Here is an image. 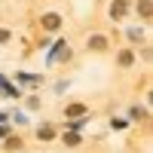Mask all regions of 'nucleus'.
Listing matches in <instances>:
<instances>
[{
	"label": "nucleus",
	"instance_id": "4",
	"mask_svg": "<svg viewBox=\"0 0 153 153\" xmlns=\"http://www.w3.org/2000/svg\"><path fill=\"white\" fill-rule=\"evenodd\" d=\"M43 25H46L49 31H55V28H58L61 22H58V16H46V19H43Z\"/></svg>",
	"mask_w": 153,
	"mask_h": 153
},
{
	"label": "nucleus",
	"instance_id": "3",
	"mask_svg": "<svg viewBox=\"0 0 153 153\" xmlns=\"http://www.w3.org/2000/svg\"><path fill=\"white\" fill-rule=\"evenodd\" d=\"M123 12H126V3H123V0H117V3L110 6V16H113V19H120Z\"/></svg>",
	"mask_w": 153,
	"mask_h": 153
},
{
	"label": "nucleus",
	"instance_id": "6",
	"mask_svg": "<svg viewBox=\"0 0 153 153\" xmlns=\"http://www.w3.org/2000/svg\"><path fill=\"white\" fill-rule=\"evenodd\" d=\"M141 37H144V34L138 31V28H132V31H129V40H141Z\"/></svg>",
	"mask_w": 153,
	"mask_h": 153
},
{
	"label": "nucleus",
	"instance_id": "2",
	"mask_svg": "<svg viewBox=\"0 0 153 153\" xmlns=\"http://www.w3.org/2000/svg\"><path fill=\"white\" fill-rule=\"evenodd\" d=\"M37 138L49 141V138H55V129H52V126H43V129H37Z\"/></svg>",
	"mask_w": 153,
	"mask_h": 153
},
{
	"label": "nucleus",
	"instance_id": "5",
	"mask_svg": "<svg viewBox=\"0 0 153 153\" xmlns=\"http://www.w3.org/2000/svg\"><path fill=\"white\" fill-rule=\"evenodd\" d=\"M89 46H92V49H104V40H101V37H92V40H89Z\"/></svg>",
	"mask_w": 153,
	"mask_h": 153
},
{
	"label": "nucleus",
	"instance_id": "7",
	"mask_svg": "<svg viewBox=\"0 0 153 153\" xmlns=\"http://www.w3.org/2000/svg\"><path fill=\"white\" fill-rule=\"evenodd\" d=\"M9 40V31H3V28H0V43H6Z\"/></svg>",
	"mask_w": 153,
	"mask_h": 153
},
{
	"label": "nucleus",
	"instance_id": "1",
	"mask_svg": "<svg viewBox=\"0 0 153 153\" xmlns=\"http://www.w3.org/2000/svg\"><path fill=\"white\" fill-rule=\"evenodd\" d=\"M86 110H89L86 104H71L68 107V117H86Z\"/></svg>",
	"mask_w": 153,
	"mask_h": 153
}]
</instances>
